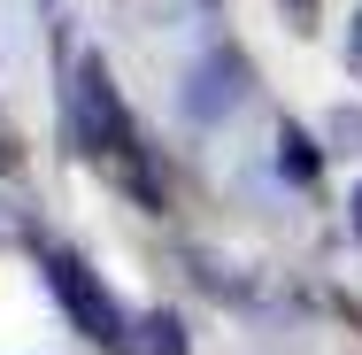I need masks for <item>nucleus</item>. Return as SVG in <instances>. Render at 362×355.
Instances as JSON below:
<instances>
[{
	"label": "nucleus",
	"mask_w": 362,
	"mask_h": 355,
	"mask_svg": "<svg viewBox=\"0 0 362 355\" xmlns=\"http://www.w3.org/2000/svg\"><path fill=\"white\" fill-rule=\"evenodd\" d=\"M39 271H47V293L62 301V317H70L100 355H139V325L116 309V293L100 286V271H93L77 247H39Z\"/></svg>",
	"instance_id": "nucleus-1"
},
{
	"label": "nucleus",
	"mask_w": 362,
	"mask_h": 355,
	"mask_svg": "<svg viewBox=\"0 0 362 355\" xmlns=\"http://www.w3.org/2000/svg\"><path fill=\"white\" fill-rule=\"evenodd\" d=\"M70 140H77V154H93L100 170L139 140V124H132V108L116 101V77H108L100 55H77L70 62Z\"/></svg>",
	"instance_id": "nucleus-2"
},
{
	"label": "nucleus",
	"mask_w": 362,
	"mask_h": 355,
	"mask_svg": "<svg viewBox=\"0 0 362 355\" xmlns=\"http://www.w3.org/2000/svg\"><path fill=\"white\" fill-rule=\"evenodd\" d=\"M239 101H247V55L239 47H209L193 62V77H185V116L193 124H223Z\"/></svg>",
	"instance_id": "nucleus-3"
},
{
	"label": "nucleus",
	"mask_w": 362,
	"mask_h": 355,
	"mask_svg": "<svg viewBox=\"0 0 362 355\" xmlns=\"http://www.w3.org/2000/svg\"><path fill=\"white\" fill-rule=\"evenodd\" d=\"M278 170H286L293 186H316V170H324V147H316V132L278 124Z\"/></svg>",
	"instance_id": "nucleus-4"
},
{
	"label": "nucleus",
	"mask_w": 362,
	"mask_h": 355,
	"mask_svg": "<svg viewBox=\"0 0 362 355\" xmlns=\"http://www.w3.org/2000/svg\"><path fill=\"white\" fill-rule=\"evenodd\" d=\"M139 355H193L185 317H177V309H146L139 317Z\"/></svg>",
	"instance_id": "nucleus-5"
},
{
	"label": "nucleus",
	"mask_w": 362,
	"mask_h": 355,
	"mask_svg": "<svg viewBox=\"0 0 362 355\" xmlns=\"http://www.w3.org/2000/svg\"><path fill=\"white\" fill-rule=\"evenodd\" d=\"M347 70L362 77V16H355V31H347Z\"/></svg>",
	"instance_id": "nucleus-6"
},
{
	"label": "nucleus",
	"mask_w": 362,
	"mask_h": 355,
	"mask_svg": "<svg viewBox=\"0 0 362 355\" xmlns=\"http://www.w3.org/2000/svg\"><path fill=\"white\" fill-rule=\"evenodd\" d=\"M286 16L300 23V31H308V23H316V0H286Z\"/></svg>",
	"instance_id": "nucleus-7"
},
{
	"label": "nucleus",
	"mask_w": 362,
	"mask_h": 355,
	"mask_svg": "<svg viewBox=\"0 0 362 355\" xmlns=\"http://www.w3.org/2000/svg\"><path fill=\"white\" fill-rule=\"evenodd\" d=\"M347 232L362 240V186H355V201H347Z\"/></svg>",
	"instance_id": "nucleus-8"
},
{
	"label": "nucleus",
	"mask_w": 362,
	"mask_h": 355,
	"mask_svg": "<svg viewBox=\"0 0 362 355\" xmlns=\"http://www.w3.org/2000/svg\"><path fill=\"white\" fill-rule=\"evenodd\" d=\"M0 162H8V147H0Z\"/></svg>",
	"instance_id": "nucleus-9"
}]
</instances>
